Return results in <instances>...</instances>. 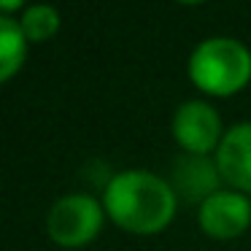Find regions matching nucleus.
I'll return each instance as SVG.
<instances>
[{
  "label": "nucleus",
  "instance_id": "f257e3e1",
  "mask_svg": "<svg viewBox=\"0 0 251 251\" xmlns=\"http://www.w3.org/2000/svg\"><path fill=\"white\" fill-rule=\"evenodd\" d=\"M173 186L149 170H125L108 181L103 208L114 224L135 235H154L176 216Z\"/></svg>",
  "mask_w": 251,
  "mask_h": 251
},
{
  "label": "nucleus",
  "instance_id": "f03ea898",
  "mask_svg": "<svg viewBox=\"0 0 251 251\" xmlns=\"http://www.w3.org/2000/svg\"><path fill=\"white\" fill-rule=\"evenodd\" d=\"M189 78L208 95H235L251 78V51L235 38H205L189 57Z\"/></svg>",
  "mask_w": 251,
  "mask_h": 251
},
{
  "label": "nucleus",
  "instance_id": "7ed1b4c3",
  "mask_svg": "<svg viewBox=\"0 0 251 251\" xmlns=\"http://www.w3.org/2000/svg\"><path fill=\"white\" fill-rule=\"evenodd\" d=\"M105 208L89 195H68L51 205L46 216V232L57 246L78 249L98 238L103 229Z\"/></svg>",
  "mask_w": 251,
  "mask_h": 251
},
{
  "label": "nucleus",
  "instance_id": "20e7f679",
  "mask_svg": "<svg viewBox=\"0 0 251 251\" xmlns=\"http://www.w3.org/2000/svg\"><path fill=\"white\" fill-rule=\"evenodd\" d=\"M173 138L186 154H208L222 143V119L202 100H186L173 114Z\"/></svg>",
  "mask_w": 251,
  "mask_h": 251
},
{
  "label": "nucleus",
  "instance_id": "39448f33",
  "mask_svg": "<svg viewBox=\"0 0 251 251\" xmlns=\"http://www.w3.org/2000/svg\"><path fill=\"white\" fill-rule=\"evenodd\" d=\"M251 224V202L238 192H222L211 195L200 205V227L205 235L216 240H232L246 232Z\"/></svg>",
  "mask_w": 251,
  "mask_h": 251
},
{
  "label": "nucleus",
  "instance_id": "423d86ee",
  "mask_svg": "<svg viewBox=\"0 0 251 251\" xmlns=\"http://www.w3.org/2000/svg\"><path fill=\"white\" fill-rule=\"evenodd\" d=\"M219 173L240 192H251V122L229 127L216 149Z\"/></svg>",
  "mask_w": 251,
  "mask_h": 251
},
{
  "label": "nucleus",
  "instance_id": "0eeeda50",
  "mask_svg": "<svg viewBox=\"0 0 251 251\" xmlns=\"http://www.w3.org/2000/svg\"><path fill=\"white\" fill-rule=\"evenodd\" d=\"M219 165L211 162L205 154H184L173 165V186L176 197H184L186 202H205L211 195H216L219 186Z\"/></svg>",
  "mask_w": 251,
  "mask_h": 251
},
{
  "label": "nucleus",
  "instance_id": "6e6552de",
  "mask_svg": "<svg viewBox=\"0 0 251 251\" xmlns=\"http://www.w3.org/2000/svg\"><path fill=\"white\" fill-rule=\"evenodd\" d=\"M27 57V35L11 17H0V78L8 81Z\"/></svg>",
  "mask_w": 251,
  "mask_h": 251
},
{
  "label": "nucleus",
  "instance_id": "1a4fd4ad",
  "mask_svg": "<svg viewBox=\"0 0 251 251\" xmlns=\"http://www.w3.org/2000/svg\"><path fill=\"white\" fill-rule=\"evenodd\" d=\"M27 41H46L60 30V14L51 6H27L19 19Z\"/></svg>",
  "mask_w": 251,
  "mask_h": 251
},
{
  "label": "nucleus",
  "instance_id": "9d476101",
  "mask_svg": "<svg viewBox=\"0 0 251 251\" xmlns=\"http://www.w3.org/2000/svg\"><path fill=\"white\" fill-rule=\"evenodd\" d=\"M17 8H22V3H17V0H3V3H0V17H8V14L17 11Z\"/></svg>",
  "mask_w": 251,
  "mask_h": 251
}]
</instances>
